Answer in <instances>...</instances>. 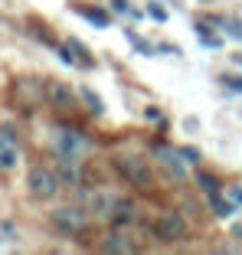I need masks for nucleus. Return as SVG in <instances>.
Masks as SVG:
<instances>
[{"label": "nucleus", "instance_id": "nucleus-19", "mask_svg": "<svg viewBox=\"0 0 242 255\" xmlns=\"http://www.w3.org/2000/svg\"><path fill=\"white\" fill-rule=\"evenodd\" d=\"M147 16H151V20H157V23H167V10L160 7L157 0H151V3H147Z\"/></svg>", "mask_w": 242, "mask_h": 255}, {"label": "nucleus", "instance_id": "nucleus-2", "mask_svg": "<svg viewBox=\"0 0 242 255\" xmlns=\"http://www.w3.org/2000/svg\"><path fill=\"white\" fill-rule=\"evenodd\" d=\"M151 233L157 242H164V246H180V242H187V219L180 216L177 210H164L154 216L151 223Z\"/></svg>", "mask_w": 242, "mask_h": 255}, {"label": "nucleus", "instance_id": "nucleus-1", "mask_svg": "<svg viewBox=\"0 0 242 255\" xmlns=\"http://www.w3.org/2000/svg\"><path fill=\"white\" fill-rule=\"evenodd\" d=\"M115 167H118V173L131 183V187L144 190V193L154 190V170L141 154H118V157H115Z\"/></svg>", "mask_w": 242, "mask_h": 255}, {"label": "nucleus", "instance_id": "nucleus-7", "mask_svg": "<svg viewBox=\"0 0 242 255\" xmlns=\"http://www.w3.org/2000/svg\"><path fill=\"white\" fill-rule=\"evenodd\" d=\"M56 177H59L62 187H79L82 183V157L56 154Z\"/></svg>", "mask_w": 242, "mask_h": 255}, {"label": "nucleus", "instance_id": "nucleus-4", "mask_svg": "<svg viewBox=\"0 0 242 255\" xmlns=\"http://www.w3.org/2000/svg\"><path fill=\"white\" fill-rule=\"evenodd\" d=\"M49 219H53V226L66 236H82L85 229H89V210L79 206V203H62V206H56Z\"/></svg>", "mask_w": 242, "mask_h": 255}, {"label": "nucleus", "instance_id": "nucleus-17", "mask_svg": "<svg viewBox=\"0 0 242 255\" xmlns=\"http://www.w3.org/2000/svg\"><path fill=\"white\" fill-rule=\"evenodd\" d=\"M66 43H69V46H72V53H76V56H79V66H85V69H92V59H89V49H85V43H79V39H76V36H72V39H66Z\"/></svg>", "mask_w": 242, "mask_h": 255}, {"label": "nucleus", "instance_id": "nucleus-13", "mask_svg": "<svg viewBox=\"0 0 242 255\" xmlns=\"http://www.w3.org/2000/svg\"><path fill=\"white\" fill-rule=\"evenodd\" d=\"M79 98L89 105L92 115H102V112H105V102H102V95H99V92H92L89 85H82V89H79Z\"/></svg>", "mask_w": 242, "mask_h": 255}, {"label": "nucleus", "instance_id": "nucleus-27", "mask_svg": "<svg viewBox=\"0 0 242 255\" xmlns=\"http://www.w3.org/2000/svg\"><path fill=\"white\" fill-rule=\"evenodd\" d=\"M229 200H233V203H239V206H242V187H233V190H229Z\"/></svg>", "mask_w": 242, "mask_h": 255}, {"label": "nucleus", "instance_id": "nucleus-9", "mask_svg": "<svg viewBox=\"0 0 242 255\" xmlns=\"http://www.w3.org/2000/svg\"><path fill=\"white\" fill-rule=\"evenodd\" d=\"M108 223L115 226V229H124V226H134L137 223V206L131 200H118V206H115L112 219Z\"/></svg>", "mask_w": 242, "mask_h": 255}, {"label": "nucleus", "instance_id": "nucleus-25", "mask_svg": "<svg viewBox=\"0 0 242 255\" xmlns=\"http://www.w3.org/2000/svg\"><path fill=\"white\" fill-rule=\"evenodd\" d=\"M0 137H3V144H13L16 141V131H13V128H0Z\"/></svg>", "mask_w": 242, "mask_h": 255}, {"label": "nucleus", "instance_id": "nucleus-6", "mask_svg": "<svg viewBox=\"0 0 242 255\" xmlns=\"http://www.w3.org/2000/svg\"><path fill=\"white\" fill-rule=\"evenodd\" d=\"M154 154H157L160 167L170 173V180H177V183L187 180V160H183L180 147H174V144H167V141H154Z\"/></svg>", "mask_w": 242, "mask_h": 255}, {"label": "nucleus", "instance_id": "nucleus-12", "mask_svg": "<svg viewBox=\"0 0 242 255\" xmlns=\"http://www.w3.org/2000/svg\"><path fill=\"white\" fill-rule=\"evenodd\" d=\"M197 36H200V43H203L206 49H220V46H223V36L210 33V20H200L197 23Z\"/></svg>", "mask_w": 242, "mask_h": 255}, {"label": "nucleus", "instance_id": "nucleus-28", "mask_svg": "<svg viewBox=\"0 0 242 255\" xmlns=\"http://www.w3.org/2000/svg\"><path fill=\"white\" fill-rule=\"evenodd\" d=\"M233 236H236V239H242V226H233Z\"/></svg>", "mask_w": 242, "mask_h": 255}, {"label": "nucleus", "instance_id": "nucleus-15", "mask_svg": "<svg viewBox=\"0 0 242 255\" xmlns=\"http://www.w3.org/2000/svg\"><path fill=\"white\" fill-rule=\"evenodd\" d=\"M197 187L203 190L206 196H213V193H220V180L213 177L210 170H203V173H197Z\"/></svg>", "mask_w": 242, "mask_h": 255}, {"label": "nucleus", "instance_id": "nucleus-8", "mask_svg": "<svg viewBox=\"0 0 242 255\" xmlns=\"http://www.w3.org/2000/svg\"><path fill=\"white\" fill-rule=\"evenodd\" d=\"M46 102L53 108H59V112H72L76 108V92L69 89L66 82L53 79V82H46Z\"/></svg>", "mask_w": 242, "mask_h": 255}, {"label": "nucleus", "instance_id": "nucleus-21", "mask_svg": "<svg viewBox=\"0 0 242 255\" xmlns=\"http://www.w3.org/2000/svg\"><path fill=\"white\" fill-rule=\"evenodd\" d=\"M13 164H16V150H13V147L0 150V170H10Z\"/></svg>", "mask_w": 242, "mask_h": 255}, {"label": "nucleus", "instance_id": "nucleus-30", "mask_svg": "<svg viewBox=\"0 0 242 255\" xmlns=\"http://www.w3.org/2000/svg\"><path fill=\"white\" fill-rule=\"evenodd\" d=\"M0 144H3V137H0Z\"/></svg>", "mask_w": 242, "mask_h": 255}, {"label": "nucleus", "instance_id": "nucleus-24", "mask_svg": "<svg viewBox=\"0 0 242 255\" xmlns=\"http://www.w3.org/2000/svg\"><path fill=\"white\" fill-rule=\"evenodd\" d=\"M157 53H170V56H180V46H174V43H160V46H157Z\"/></svg>", "mask_w": 242, "mask_h": 255}, {"label": "nucleus", "instance_id": "nucleus-23", "mask_svg": "<svg viewBox=\"0 0 242 255\" xmlns=\"http://www.w3.org/2000/svg\"><path fill=\"white\" fill-rule=\"evenodd\" d=\"M108 3H112L115 13H131V10H134V7L128 3V0H108Z\"/></svg>", "mask_w": 242, "mask_h": 255}, {"label": "nucleus", "instance_id": "nucleus-18", "mask_svg": "<svg viewBox=\"0 0 242 255\" xmlns=\"http://www.w3.org/2000/svg\"><path fill=\"white\" fill-rule=\"evenodd\" d=\"M56 56H59L62 62H66V66H79V56L72 53V46L69 43H62V46H56Z\"/></svg>", "mask_w": 242, "mask_h": 255}, {"label": "nucleus", "instance_id": "nucleus-10", "mask_svg": "<svg viewBox=\"0 0 242 255\" xmlns=\"http://www.w3.org/2000/svg\"><path fill=\"white\" fill-rule=\"evenodd\" d=\"M102 252H124V255H131V252H137V242H131L128 236H121V233H108L105 242H102Z\"/></svg>", "mask_w": 242, "mask_h": 255}, {"label": "nucleus", "instance_id": "nucleus-3", "mask_svg": "<svg viewBox=\"0 0 242 255\" xmlns=\"http://www.w3.org/2000/svg\"><path fill=\"white\" fill-rule=\"evenodd\" d=\"M53 147H56V154L82 157L85 150L92 147V141L85 137L82 128H76V125H56V128H53Z\"/></svg>", "mask_w": 242, "mask_h": 255}, {"label": "nucleus", "instance_id": "nucleus-26", "mask_svg": "<svg viewBox=\"0 0 242 255\" xmlns=\"http://www.w3.org/2000/svg\"><path fill=\"white\" fill-rule=\"evenodd\" d=\"M144 115H147V118H151V121H160V125H164V115H160V108H147V112H144Z\"/></svg>", "mask_w": 242, "mask_h": 255}, {"label": "nucleus", "instance_id": "nucleus-29", "mask_svg": "<svg viewBox=\"0 0 242 255\" xmlns=\"http://www.w3.org/2000/svg\"><path fill=\"white\" fill-rule=\"evenodd\" d=\"M233 62H236V66L242 69V53H236V56H233Z\"/></svg>", "mask_w": 242, "mask_h": 255}, {"label": "nucleus", "instance_id": "nucleus-16", "mask_svg": "<svg viewBox=\"0 0 242 255\" xmlns=\"http://www.w3.org/2000/svg\"><path fill=\"white\" fill-rule=\"evenodd\" d=\"M124 39H128L134 49H141L144 56H151V53H154V46H151V43H144V36H141V33H134V30H124Z\"/></svg>", "mask_w": 242, "mask_h": 255}, {"label": "nucleus", "instance_id": "nucleus-5", "mask_svg": "<svg viewBox=\"0 0 242 255\" xmlns=\"http://www.w3.org/2000/svg\"><path fill=\"white\" fill-rule=\"evenodd\" d=\"M59 177H56V170H49V167H30L26 170V190H30L36 200H53L56 190H59Z\"/></svg>", "mask_w": 242, "mask_h": 255}, {"label": "nucleus", "instance_id": "nucleus-11", "mask_svg": "<svg viewBox=\"0 0 242 255\" xmlns=\"http://www.w3.org/2000/svg\"><path fill=\"white\" fill-rule=\"evenodd\" d=\"M72 13L85 16V20H89L92 26H99V30H105L108 23H112V16H108L105 10H99V7H85V3H72Z\"/></svg>", "mask_w": 242, "mask_h": 255}, {"label": "nucleus", "instance_id": "nucleus-14", "mask_svg": "<svg viewBox=\"0 0 242 255\" xmlns=\"http://www.w3.org/2000/svg\"><path fill=\"white\" fill-rule=\"evenodd\" d=\"M210 213L216 219H229V216H233V200H223L220 193H213L210 196Z\"/></svg>", "mask_w": 242, "mask_h": 255}, {"label": "nucleus", "instance_id": "nucleus-22", "mask_svg": "<svg viewBox=\"0 0 242 255\" xmlns=\"http://www.w3.org/2000/svg\"><path fill=\"white\" fill-rule=\"evenodd\" d=\"M180 154H183V160H187V164H200V157H203V154H200V147H180Z\"/></svg>", "mask_w": 242, "mask_h": 255}, {"label": "nucleus", "instance_id": "nucleus-20", "mask_svg": "<svg viewBox=\"0 0 242 255\" xmlns=\"http://www.w3.org/2000/svg\"><path fill=\"white\" fill-rule=\"evenodd\" d=\"M220 82L226 85L229 92H239L242 95V75H220Z\"/></svg>", "mask_w": 242, "mask_h": 255}]
</instances>
